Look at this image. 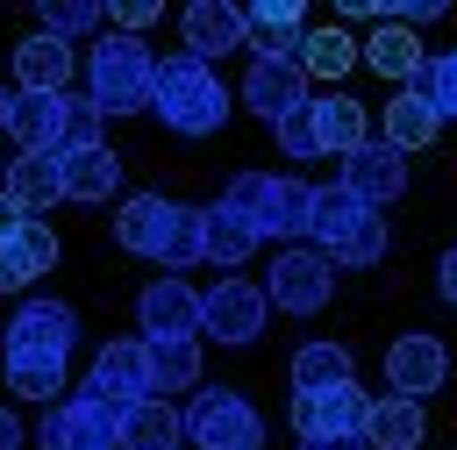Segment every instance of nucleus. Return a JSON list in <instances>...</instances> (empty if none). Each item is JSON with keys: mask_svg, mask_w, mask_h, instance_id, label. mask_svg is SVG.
I'll list each match as a JSON object with an SVG mask.
<instances>
[{"mask_svg": "<svg viewBox=\"0 0 457 450\" xmlns=\"http://www.w3.org/2000/svg\"><path fill=\"white\" fill-rule=\"evenodd\" d=\"M150 107L164 114V129H179V136H207V129H221L228 93H221L214 64H200L193 50H179V57H157V93H150Z\"/></svg>", "mask_w": 457, "mask_h": 450, "instance_id": "f257e3e1", "label": "nucleus"}, {"mask_svg": "<svg viewBox=\"0 0 457 450\" xmlns=\"http://www.w3.org/2000/svg\"><path fill=\"white\" fill-rule=\"evenodd\" d=\"M314 250L328 257V264H378L386 257V221H378V207H364L343 179L336 186H314Z\"/></svg>", "mask_w": 457, "mask_h": 450, "instance_id": "f03ea898", "label": "nucleus"}, {"mask_svg": "<svg viewBox=\"0 0 457 450\" xmlns=\"http://www.w3.org/2000/svg\"><path fill=\"white\" fill-rule=\"evenodd\" d=\"M86 93H93L100 114H136V107H150V93H157V57H150L136 36H107V43L93 50V64H86Z\"/></svg>", "mask_w": 457, "mask_h": 450, "instance_id": "7ed1b4c3", "label": "nucleus"}, {"mask_svg": "<svg viewBox=\"0 0 457 450\" xmlns=\"http://www.w3.org/2000/svg\"><path fill=\"white\" fill-rule=\"evenodd\" d=\"M121 414L129 407L100 393H71L43 414V450H121Z\"/></svg>", "mask_w": 457, "mask_h": 450, "instance_id": "20e7f679", "label": "nucleus"}, {"mask_svg": "<svg viewBox=\"0 0 457 450\" xmlns=\"http://www.w3.org/2000/svg\"><path fill=\"white\" fill-rule=\"evenodd\" d=\"M186 436L200 450H264V421L243 393H200L186 407Z\"/></svg>", "mask_w": 457, "mask_h": 450, "instance_id": "39448f33", "label": "nucleus"}, {"mask_svg": "<svg viewBox=\"0 0 457 450\" xmlns=\"http://www.w3.org/2000/svg\"><path fill=\"white\" fill-rule=\"evenodd\" d=\"M328 293H336V264H328L321 250H278V264H271V279H264V300H271L278 314H321Z\"/></svg>", "mask_w": 457, "mask_h": 450, "instance_id": "423d86ee", "label": "nucleus"}, {"mask_svg": "<svg viewBox=\"0 0 457 450\" xmlns=\"http://www.w3.org/2000/svg\"><path fill=\"white\" fill-rule=\"evenodd\" d=\"M71 343H79V314H71L64 300H29V307L7 321V357L71 364Z\"/></svg>", "mask_w": 457, "mask_h": 450, "instance_id": "0eeeda50", "label": "nucleus"}, {"mask_svg": "<svg viewBox=\"0 0 457 450\" xmlns=\"http://www.w3.org/2000/svg\"><path fill=\"white\" fill-rule=\"evenodd\" d=\"M200 300H207V314H200L207 336H221V343H257V336H264V314H271L264 286H250V279H221V286L200 293Z\"/></svg>", "mask_w": 457, "mask_h": 450, "instance_id": "6e6552de", "label": "nucleus"}, {"mask_svg": "<svg viewBox=\"0 0 457 450\" xmlns=\"http://www.w3.org/2000/svg\"><path fill=\"white\" fill-rule=\"evenodd\" d=\"M86 393H100V400H114V407L157 400V386H150V343H143V336L107 343V350L93 357V386H86Z\"/></svg>", "mask_w": 457, "mask_h": 450, "instance_id": "1a4fd4ad", "label": "nucleus"}, {"mask_svg": "<svg viewBox=\"0 0 457 450\" xmlns=\"http://www.w3.org/2000/svg\"><path fill=\"white\" fill-rule=\"evenodd\" d=\"M364 414H371V393H357V379L328 386V393H293L300 443H314V436H364Z\"/></svg>", "mask_w": 457, "mask_h": 450, "instance_id": "9d476101", "label": "nucleus"}, {"mask_svg": "<svg viewBox=\"0 0 457 450\" xmlns=\"http://www.w3.org/2000/svg\"><path fill=\"white\" fill-rule=\"evenodd\" d=\"M179 29H186V50H193L200 64H214V57H228V50H250V14L228 7V0H193V7L179 14Z\"/></svg>", "mask_w": 457, "mask_h": 450, "instance_id": "9b49d317", "label": "nucleus"}, {"mask_svg": "<svg viewBox=\"0 0 457 450\" xmlns=\"http://www.w3.org/2000/svg\"><path fill=\"white\" fill-rule=\"evenodd\" d=\"M200 314H207V300H200L186 279H150L143 300H136V321H143L150 343H157V336H200Z\"/></svg>", "mask_w": 457, "mask_h": 450, "instance_id": "f8f14e48", "label": "nucleus"}, {"mask_svg": "<svg viewBox=\"0 0 457 450\" xmlns=\"http://www.w3.org/2000/svg\"><path fill=\"white\" fill-rule=\"evenodd\" d=\"M443 379H450V350H443L436 336H393V350H386V386H393V393L421 400V393H436Z\"/></svg>", "mask_w": 457, "mask_h": 450, "instance_id": "ddd939ff", "label": "nucleus"}, {"mask_svg": "<svg viewBox=\"0 0 457 450\" xmlns=\"http://www.w3.org/2000/svg\"><path fill=\"white\" fill-rule=\"evenodd\" d=\"M343 186H350L364 207H386V200H400V186H407V157L378 136V143H364V150L343 157Z\"/></svg>", "mask_w": 457, "mask_h": 450, "instance_id": "4468645a", "label": "nucleus"}, {"mask_svg": "<svg viewBox=\"0 0 457 450\" xmlns=\"http://www.w3.org/2000/svg\"><path fill=\"white\" fill-rule=\"evenodd\" d=\"M243 14H250V50H257V57L300 64V43H307V7H300V0H257V7H243Z\"/></svg>", "mask_w": 457, "mask_h": 450, "instance_id": "2eb2a0df", "label": "nucleus"}, {"mask_svg": "<svg viewBox=\"0 0 457 450\" xmlns=\"http://www.w3.org/2000/svg\"><path fill=\"white\" fill-rule=\"evenodd\" d=\"M243 100L278 129L286 114H300V107H307V71H300V64H278V57H257V64H250V79H243Z\"/></svg>", "mask_w": 457, "mask_h": 450, "instance_id": "dca6fc26", "label": "nucleus"}, {"mask_svg": "<svg viewBox=\"0 0 457 450\" xmlns=\"http://www.w3.org/2000/svg\"><path fill=\"white\" fill-rule=\"evenodd\" d=\"M421 436H428L421 400H407V393H378L371 400V414H364V443L371 450H421Z\"/></svg>", "mask_w": 457, "mask_h": 450, "instance_id": "f3484780", "label": "nucleus"}, {"mask_svg": "<svg viewBox=\"0 0 457 450\" xmlns=\"http://www.w3.org/2000/svg\"><path fill=\"white\" fill-rule=\"evenodd\" d=\"M171 207H179V200H164V193H136V200H121L114 243H121V250H136V257H164V236H171Z\"/></svg>", "mask_w": 457, "mask_h": 450, "instance_id": "a211bd4d", "label": "nucleus"}, {"mask_svg": "<svg viewBox=\"0 0 457 450\" xmlns=\"http://www.w3.org/2000/svg\"><path fill=\"white\" fill-rule=\"evenodd\" d=\"M7 193H14L29 214L57 207V200H64V157H57V150H21V157L7 164Z\"/></svg>", "mask_w": 457, "mask_h": 450, "instance_id": "6ab92c4d", "label": "nucleus"}, {"mask_svg": "<svg viewBox=\"0 0 457 450\" xmlns=\"http://www.w3.org/2000/svg\"><path fill=\"white\" fill-rule=\"evenodd\" d=\"M14 79H21V93H64L71 50L57 36H29V43H14Z\"/></svg>", "mask_w": 457, "mask_h": 450, "instance_id": "aec40b11", "label": "nucleus"}, {"mask_svg": "<svg viewBox=\"0 0 457 450\" xmlns=\"http://www.w3.org/2000/svg\"><path fill=\"white\" fill-rule=\"evenodd\" d=\"M7 136L21 150H57V136H64V93H21L14 114H7Z\"/></svg>", "mask_w": 457, "mask_h": 450, "instance_id": "412c9836", "label": "nucleus"}, {"mask_svg": "<svg viewBox=\"0 0 457 450\" xmlns=\"http://www.w3.org/2000/svg\"><path fill=\"white\" fill-rule=\"evenodd\" d=\"M179 436H186V414L171 400H136L121 414V450H179Z\"/></svg>", "mask_w": 457, "mask_h": 450, "instance_id": "4be33fe9", "label": "nucleus"}, {"mask_svg": "<svg viewBox=\"0 0 457 450\" xmlns=\"http://www.w3.org/2000/svg\"><path fill=\"white\" fill-rule=\"evenodd\" d=\"M57 157H64V150H57ZM114 186H121V157H114L107 143L64 157V200H107Z\"/></svg>", "mask_w": 457, "mask_h": 450, "instance_id": "5701e85b", "label": "nucleus"}, {"mask_svg": "<svg viewBox=\"0 0 457 450\" xmlns=\"http://www.w3.org/2000/svg\"><path fill=\"white\" fill-rule=\"evenodd\" d=\"M436 129H443V114H436L421 93H393V107H386V143H393L400 157H407V150H428Z\"/></svg>", "mask_w": 457, "mask_h": 450, "instance_id": "b1692460", "label": "nucleus"}, {"mask_svg": "<svg viewBox=\"0 0 457 450\" xmlns=\"http://www.w3.org/2000/svg\"><path fill=\"white\" fill-rule=\"evenodd\" d=\"M314 129H321V150H336V157H350V150L371 143V136H364V100H350V93L314 100Z\"/></svg>", "mask_w": 457, "mask_h": 450, "instance_id": "393cba45", "label": "nucleus"}, {"mask_svg": "<svg viewBox=\"0 0 457 450\" xmlns=\"http://www.w3.org/2000/svg\"><path fill=\"white\" fill-rule=\"evenodd\" d=\"M364 64H371L378 79H407V86H414V71L428 64V50L414 43V29H393V21H386V29L364 43Z\"/></svg>", "mask_w": 457, "mask_h": 450, "instance_id": "a878e982", "label": "nucleus"}, {"mask_svg": "<svg viewBox=\"0 0 457 450\" xmlns=\"http://www.w3.org/2000/svg\"><path fill=\"white\" fill-rule=\"evenodd\" d=\"M143 343H150V336H143ZM193 379H200V343H193V336H157V343H150V386H157V393H186Z\"/></svg>", "mask_w": 457, "mask_h": 450, "instance_id": "bb28decb", "label": "nucleus"}, {"mask_svg": "<svg viewBox=\"0 0 457 450\" xmlns=\"http://www.w3.org/2000/svg\"><path fill=\"white\" fill-rule=\"evenodd\" d=\"M350 386V350L343 343H300L293 350V393H328Z\"/></svg>", "mask_w": 457, "mask_h": 450, "instance_id": "cd10ccee", "label": "nucleus"}, {"mask_svg": "<svg viewBox=\"0 0 457 450\" xmlns=\"http://www.w3.org/2000/svg\"><path fill=\"white\" fill-rule=\"evenodd\" d=\"M314 229V186L307 179H278L271 186V207H264V236H307Z\"/></svg>", "mask_w": 457, "mask_h": 450, "instance_id": "c85d7f7f", "label": "nucleus"}, {"mask_svg": "<svg viewBox=\"0 0 457 450\" xmlns=\"http://www.w3.org/2000/svg\"><path fill=\"white\" fill-rule=\"evenodd\" d=\"M257 243H264V236H257V229H250L243 214H228L221 200L207 207V264H221V271H236V264H243V257H250Z\"/></svg>", "mask_w": 457, "mask_h": 450, "instance_id": "c756f323", "label": "nucleus"}, {"mask_svg": "<svg viewBox=\"0 0 457 450\" xmlns=\"http://www.w3.org/2000/svg\"><path fill=\"white\" fill-rule=\"evenodd\" d=\"M357 57H364V43H350L343 29H307V43H300V71L307 79H343Z\"/></svg>", "mask_w": 457, "mask_h": 450, "instance_id": "7c9ffc66", "label": "nucleus"}, {"mask_svg": "<svg viewBox=\"0 0 457 450\" xmlns=\"http://www.w3.org/2000/svg\"><path fill=\"white\" fill-rule=\"evenodd\" d=\"M271 186H278L271 171H236V179L221 186V207H228V214H243V221L264 236V207H271Z\"/></svg>", "mask_w": 457, "mask_h": 450, "instance_id": "2f4dec72", "label": "nucleus"}, {"mask_svg": "<svg viewBox=\"0 0 457 450\" xmlns=\"http://www.w3.org/2000/svg\"><path fill=\"white\" fill-rule=\"evenodd\" d=\"M407 93H421L436 114H457V50H443V57H428L421 71H414V86Z\"/></svg>", "mask_w": 457, "mask_h": 450, "instance_id": "473e14b6", "label": "nucleus"}, {"mask_svg": "<svg viewBox=\"0 0 457 450\" xmlns=\"http://www.w3.org/2000/svg\"><path fill=\"white\" fill-rule=\"evenodd\" d=\"M100 143V107H93V93H64V136H57V150L71 157V150H93Z\"/></svg>", "mask_w": 457, "mask_h": 450, "instance_id": "72a5a7b5", "label": "nucleus"}, {"mask_svg": "<svg viewBox=\"0 0 457 450\" xmlns=\"http://www.w3.org/2000/svg\"><path fill=\"white\" fill-rule=\"evenodd\" d=\"M64 386V364H36V357H7V393L21 400H50Z\"/></svg>", "mask_w": 457, "mask_h": 450, "instance_id": "f704fd0d", "label": "nucleus"}, {"mask_svg": "<svg viewBox=\"0 0 457 450\" xmlns=\"http://www.w3.org/2000/svg\"><path fill=\"white\" fill-rule=\"evenodd\" d=\"M93 21H100V7H93V0H57V7H43V36H57V43L86 36Z\"/></svg>", "mask_w": 457, "mask_h": 450, "instance_id": "c9c22d12", "label": "nucleus"}, {"mask_svg": "<svg viewBox=\"0 0 457 450\" xmlns=\"http://www.w3.org/2000/svg\"><path fill=\"white\" fill-rule=\"evenodd\" d=\"M278 150H286V157H321V129H314V100H307L300 114H286V121H278Z\"/></svg>", "mask_w": 457, "mask_h": 450, "instance_id": "e433bc0d", "label": "nucleus"}, {"mask_svg": "<svg viewBox=\"0 0 457 450\" xmlns=\"http://www.w3.org/2000/svg\"><path fill=\"white\" fill-rule=\"evenodd\" d=\"M14 243H21V257L36 264V279H43L50 264H57V236H50V221H29V229H21Z\"/></svg>", "mask_w": 457, "mask_h": 450, "instance_id": "4c0bfd02", "label": "nucleus"}, {"mask_svg": "<svg viewBox=\"0 0 457 450\" xmlns=\"http://www.w3.org/2000/svg\"><path fill=\"white\" fill-rule=\"evenodd\" d=\"M107 21H114V36H136L157 21V0H121V7H107Z\"/></svg>", "mask_w": 457, "mask_h": 450, "instance_id": "58836bf2", "label": "nucleus"}, {"mask_svg": "<svg viewBox=\"0 0 457 450\" xmlns=\"http://www.w3.org/2000/svg\"><path fill=\"white\" fill-rule=\"evenodd\" d=\"M36 279V264L21 257V243H0V293H21Z\"/></svg>", "mask_w": 457, "mask_h": 450, "instance_id": "ea45409f", "label": "nucleus"}, {"mask_svg": "<svg viewBox=\"0 0 457 450\" xmlns=\"http://www.w3.org/2000/svg\"><path fill=\"white\" fill-rule=\"evenodd\" d=\"M29 221H36V214H29V207H21V200H14L7 186H0V243H14V236H21Z\"/></svg>", "mask_w": 457, "mask_h": 450, "instance_id": "a19ab883", "label": "nucleus"}, {"mask_svg": "<svg viewBox=\"0 0 457 450\" xmlns=\"http://www.w3.org/2000/svg\"><path fill=\"white\" fill-rule=\"evenodd\" d=\"M300 450H371L364 436H314V443H300Z\"/></svg>", "mask_w": 457, "mask_h": 450, "instance_id": "79ce46f5", "label": "nucleus"}, {"mask_svg": "<svg viewBox=\"0 0 457 450\" xmlns=\"http://www.w3.org/2000/svg\"><path fill=\"white\" fill-rule=\"evenodd\" d=\"M436 286H443V300H457V250L436 264Z\"/></svg>", "mask_w": 457, "mask_h": 450, "instance_id": "37998d69", "label": "nucleus"}, {"mask_svg": "<svg viewBox=\"0 0 457 450\" xmlns=\"http://www.w3.org/2000/svg\"><path fill=\"white\" fill-rule=\"evenodd\" d=\"M21 443V421H14V407H0V450H14Z\"/></svg>", "mask_w": 457, "mask_h": 450, "instance_id": "c03bdc74", "label": "nucleus"}, {"mask_svg": "<svg viewBox=\"0 0 457 450\" xmlns=\"http://www.w3.org/2000/svg\"><path fill=\"white\" fill-rule=\"evenodd\" d=\"M7 114H14V93H7V86H0V129H7Z\"/></svg>", "mask_w": 457, "mask_h": 450, "instance_id": "a18cd8bd", "label": "nucleus"}, {"mask_svg": "<svg viewBox=\"0 0 457 450\" xmlns=\"http://www.w3.org/2000/svg\"><path fill=\"white\" fill-rule=\"evenodd\" d=\"M0 186H7V164H0Z\"/></svg>", "mask_w": 457, "mask_h": 450, "instance_id": "49530a36", "label": "nucleus"}]
</instances>
